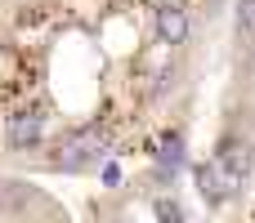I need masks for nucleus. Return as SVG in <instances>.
Instances as JSON below:
<instances>
[{"label": "nucleus", "instance_id": "1", "mask_svg": "<svg viewBox=\"0 0 255 223\" xmlns=\"http://www.w3.org/2000/svg\"><path fill=\"white\" fill-rule=\"evenodd\" d=\"M215 161H220V170L229 174V183H233V192L251 179V165H255V152L247 139H220V148H215Z\"/></svg>", "mask_w": 255, "mask_h": 223}, {"label": "nucleus", "instance_id": "2", "mask_svg": "<svg viewBox=\"0 0 255 223\" xmlns=\"http://www.w3.org/2000/svg\"><path fill=\"white\" fill-rule=\"evenodd\" d=\"M45 206V192L27 179H0V215L18 219V215H31Z\"/></svg>", "mask_w": 255, "mask_h": 223}, {"label": "nucleus", "instance_id": "3", "mask_svg": "<svg viewBox=\"0 0 255 223\" xmlns=\"http://www.w3.org/2000/svg\"><path fill=\"white\" fill-rule=\"evenodd\" d=\"M90 161H94V143H90V134H72V139L54 143V152H49V165L63 170V174L90 170Z\"/></svg>", "mask_w": 255, "mask_h": 223}, {"label": "nucleus", "instance_id": "4", "mask_svg": "<svg viewBox=\"0 0 255 223\" xmlns=\"http://www.w3.org/2000/svg\"><path fill=\"white\" fill-rule=\"evenodd\" d=\"M197 192L206 197V206H224V201L233 197V183H229V174L220 170V161H215V156L197 165Z\"/></svg>", "mask_w": 255, "mask_h": 223}, {"label": "nucleus", "instance_id": "5", "mask_svg": "<svg viewBox=\"0 0 255 223\" xmlns=\"http://www.w3.org/2000/svg\"><path fill=\"white\" fill-rule=\"evenodd\" d=\"M40 139H45V121H40V112H22V116H13V121H9L4 143H9L13 152H31Z\"/></svg>", "mask_w": 255, "mask_h": 223}, {"label": "nucleus", "instance_id": "6", "mask_svg": "<svg viewBox=\"0 0 255 223\" xmlns=\"http://www.w3.org/2000/svg\"><path fill=\"white\" fill-rule=\"evenodd\" d=\"M188 36H193V18H188L179 4H161V9H157V40L184 45Z\"/></svg>", "mask_w": 255, "mask_h": 223}, {"label": "nucleus", "instance_id": "7", "mask_svg": "<svg viewBox=\"0 0 255 223\" xmlns=\"http://www.w3.org/2000/svg\"><path fill=\"white\" fill-rule=\"evenodd\" d=\"M152 215H157V223H184V206H179L175 197H157Z\"/></svg>", "mask_w": 255, "mask_h": 223}, {"label": "nucleus", "instance_id": "8", "mask_svg": "<svg viewBox=\"0 0 255 223\" xmlns=\"http://www.w3.org/2000/svg\"><path fill=\"white\" fill-rule=\"evenodd\" d=\"M238 31L255 40V0H238Z\"/></svg>", "mask_w": 255, "mask_h": 223}, {"label": "nucleus", "instance_id": "9", "mask_svg": "<svg viewBox=\"0 0 255 223\" xmlns=\"http://www.w3.org/2000/svg\"><path fill=\"white\" fill-rule=\"evenodd\" d=\"M148 4H157V9H161V4H166V0H148Z\"/></svg>", "mask_w": 255, "mask_h": 223}]
</instances>
